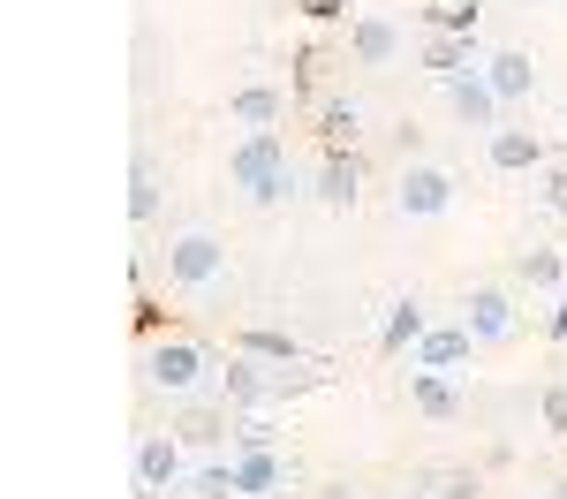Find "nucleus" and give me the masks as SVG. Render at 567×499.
<instances>
[{"instance_id": "16", "label": "nucleus", "mask_w": 567, "mask_h": 499, "mask_svg": "<svg viewBox=\"0 0 567 499\" xmlns=\"http://www.w3.org/2000/svg\"><path fill=\"white\" fill-rule=\"evenodd\" d=\"M470 349H477V333L454 318V325H432L409 356H416V371H454V363H470Z\"/></svg>"}, {"instance_id": "3", "label": "nucleus", "mask_w": 567, "mask_h": 499, "mask_svg": "<svg viewBox=\"0 0 567 499\" xmlns=\"http://www.w3.org/2000/svg\"><path fill=\"white\" fill-rule=\"evenodd\" d=\"M159 272H167V288L189 295V303H197V295H219V288H227V242H219L213 227H175Z\"/></svg>"}, {"instance_id": "20", "label": "nucleus", "mask_w": 567, "mask_h": 499, "mask_svg": "<svg viewBox=\"0 0 567 499\" xmlns=\"http://www.w3.org/2000/svg\"><path fill=\"white\" fill-rule=\"evenodd\" d=\"M159 189H167L159 159H152V152H136V159H130V220L136 227H159Z\"/></svg>"}, {"instance_id": "9", "label": "nucleus", "mask_w": 567, "mask_h": 499, "mask_svg": "<svg viewBox=\"0 0 567 499\" xmlns=\"http://www.w3.org/2000/svg\"><path fill=\"white\" fill-rule=\"evenodd\" d=\"M545 159H553L545 136L523 129V122H499V129L484 136V167H492V175H537Z\"/></svg>"}, {"instance_id": "4", "label": "nucleus", "mask_w": 567, "mask_h": 499, "mask_svg": "<svg viewBox=\"0 0 567 499\" xmlns=\"http://www.w3.org/2000/svg\"><path fill=\"white\" fill-rule=\"evenodd\" d=\"M310 371H280V363H258L243 356V349H227L219 356V402L235 408V416H250V408H272L280 394H296Z\"/></svg>"}, {"instance_id": "21", "label": "nucleus", "mask_w": 567, "mask_h": 499, "mask_svg": "<svg viewBox=\"0 0 567 499\" xmlns=\"http://www.w3.org/2000/svg\"><path fill=\"white\" fill-rule=\"evenodd\" d=\"M182 499H243V492H235V454H197Z\"/></svg>"}, {"instance_id": "32", "label": "nucleus", "mask_w": 567, "mask_h": 499, "mask_svg": "<svg viewBox=\"0 0 567 499\" xmlns=\"http://www.w3.org/2000/svg\"><path fill=\"white\" fill-rule=\"evenodd\" d=\"M136 499H175V492H136Z\"/></svg>"}, {"instance_id": "29", "label": "nucleus", "mask_w": 567, "mask_h": 499, "mask_svg": "<svg viewBox=\"0 0 567 499\" xmlns=\"http://www.w3.org/2000/svg\"><path fill=\"white\" fill-rule=\"evenodd\" d=\"M303 15H318V23H341V15H349V0H303Z\"/></svg>"}, {"instance_id": "24", "label": "nucleus", "mask_w": 567, "mask_h": 499, "mask_svg": "<svg viewBox=\"0 0 567 499\" xmlns=\"http://www.w3.org/2000/svg\"><path fill=\"white\" fill-rule=\"evenodd\" d=\"M477 0H432L424 8V31H439V39H477Z\"/></svg>"}, {"instance_id": "10", "label": "nucleus", "mask_w": 567, "mask_h": 499, "mask_svg": "<svg viewBox=\"0 0 567 499\" xmlns=\"http://www.w3.org/2000/svg\"><path fill=\"white\" fill-rule=\"evenodd\" d=\"M401 23L393 15H379V8H363V15H349V61L355 69H393L401 61Z\"/></svg>"}, {"instance_id": "30", "label": "nucleus", "mask_w": 567, "mask_h": 499, "mask_svg": "<svg viewBox=\"0 0 567 499\" xmlns=\"http://www.w3.org/2000/svg\"><path fill=\"white\" fill-rule=\"evenodd\" d=\"M545 333H553V341L567 349V295H553V311H545Z\"/></svg>"}, {"instance_id": "17", "label": "nucleus", "mask_w": 567, "mask_h": 499, "mask_svg": "<svg viewBox=\"0 0 567 499\" xmlns=\"http://www.w3.org/2000/svg\"><path fill=\"white\" fill-rule=\"evenodd\" d=\"M409 408L432 416V424H454V416H462V386H454L446 371H409Z\"/></svg>"}, {"instance_id": "18", "label": "nucleus", "mask_w": 567, "mask_h": 499, "mask_svg": "<svg viewBox=\"0 0 567 499\" xmlns=\"http://www.w3.org/2000/svg\"><path fill=\"white\" fill-rule=\"evenodd\" d=\"M560 280H567V258H560V250H545V242L515 250V288H523V295H560Z\"/></svg>"}, {"instance_id": "1", "label": "nucleus", "mask_w": 567, "mask_h": 499, "mask_svg": "<svg viewBox=\"0 0 567 499\" xmlns=\"http://www.w3.org/2000/svg\"><path fill=\"white\" fill-rule=\"evenodd\" d=\"M144 394L159 402H219V349L197 333H144Z\"/></svg>"}, {"instance_id": "26", "label": "nucleus", "mask_w": 567, "mask_h": 499, "mask_svg": "<svg viewBox=\"0 0 567 499\" xmlns=\"http://www.w3.org/2000/svg\"><path fill=\"white\" fill-rule=\"evenodd\" d=\"M272 408H250V416H235V454H258V447H272Z\"/></svg>"}, {"instance_id": "15", "label": "nucleus", "mask_w": 567, "mask_h": 499, "mask_svg": "<svg viewBox=\"0 0 567 499\" xmlns=\"http://www.w3.org/2000/svg\"><path fill=\"white\" fill-rule=\"evenodd\" d=\"M363 98L349 91H333V98H318V136H326V152H355V136H363Z\"/></svg>"}, {"instance_id": "31", "label": "nucleus", "mask_w": 567, "mask_h": 499, "mask_svg": "<svg viewBox=\"0 0 567 499\" xmlns=\"http://www.w3.org/2000/svg\"><path fill=\"white\" fill-rule=\"evenodd\" d=\"M553 499H567V477H560V485H553Z\"/></svg>"}, {"instance_id": "14", "label": "nucleus", "mask_w": 567, "mask_h": 499, "mask_svg": "<svg viewBox=\"0 0 567 499\" xmlns=\"http://www.w3.org/2000/svg\"><path fill=\"white\" fill-rule=\"evenodd\" d=\"M280 114H288V91L280 84H243L227 98V122L235 129H280Z\"/></svg>"}, {"instance_id": "23", "label": "nucleus", "mask_w": 567, "mask_h": 499, "mask_svg": "<svg viewBox=\"0 0 567 499\" xmlns=\"http://www.w3.org/2000/svg\"><path fill=\"white\" fill-rule=\"evenodd\" d=\"M424 333H432V318H424V303H416V295H401V303L386 311V325H379V349H386V356H401V349H416Z\"/></svg>"}, {"instance_id": "6", "label": "nucleus", "mask_w": 567, "mask_h": 499, "mask_svg": "<svg viewBox=\"0 0 567 499\" xmlns=\"http://www.w3.org/2000/svg\"><path fill=\"white\" fill-rule=\"evenodd\" d=\"M462 325L477 333V349L515 341V333H523V288H515V280H477V288L462 295Z\"/></svg>"}, {"instance_id": "27", "label": "nucleus", "mask_w": 567, "mask_h": 499, "mask_svg": "<svg viewBox=\"0 0 567 499\" xmlns=\"http://www.w3.org/2000/svg\"><path fill=\"white\" fill-rule=\"evenodd\" d=\"M537 408H545V424H553V432H567V386H545Z\"/></svg>"}, {"instance_id": "8", "label": "nucleus", "mask_w": 567, "mask_h": 499, "mask_svg": "<svg viewBox=\"0 0 567 499\" xmlns=\"http://www.w3.org/2000/svg\"><path fill=\"white\" fill-rule=\"evenodd\" d=\"M446 114L462 122V129H477V136H492L499 122H507V106H499V91L484 84V69H462V76H446Z\"/></svg>"}, {"instance_id": "25", "label": "nucleus", "mask_w": 567, "mask_h": 499, "mask_svg": "<svg viewBox=\"0 0 567 499\" xmlns=\"http://www.w3.org/2000/svg\"><path fill=\"white\" fill-rule=\"evenodd\" d=\"M529 197H537V212H560L567 220V159H545V167L529 175Z\"/></svg>"}, {"instance_id": "19", "label": "nucleus", "mask_w": 567, "mask_h": 499, "mask_svg": "<svg viewBox=\"0 0 567 499\" xmlns=\"http://www.w3.org/2000/svg\"><path fill=\"white\" fill-rule=\"evenodd\" d=\"M227 349H243V356H258V363H280V371H303V341H288V333H272V325H243Z\"/></svg>"}, {"instance_id": "33", "label": "nucleus", "mask_w": 567, "mask_h": 499, "mask_svg": "<svg viewBox=\"0 0 567 499\" xmlns=\"http://www.w3.org/2000/svg\"><path fill=\"white\" fill-rule=\"evenodd\" d=\"M529 8H553V0H529Z\"/></svg>"}, {"instance_id": "2", "label": "nucleus", "mask_w": 567, "mask_h": 499, "mask_svg": "<svg viewBox=\"0 0 567 499\" xmlns=\"http://www.w3.org/2000/svg\"><path fill=\"white\" fill-rule=\"evenodd\" d=\"M227 181H235V189H243V205H258V212L288 205V197H296L288 136H280V129H243L235 144H227Z\"/></svg>"}, {"instance_id": "13", "label": "nucleus", "mask_w": 567, "mask_h": 499, "mask_svg": "<svg viewBox=\"0 0 567 499\" xmlns=\"http://www.w3.org/2000/svg\"><path fill=\"white\" fill-rule=\"evenodd\" d=\"M235 492H243V499H280V492H288V461H280V447L235 454Z\"/></svg>"}, {"instance_id": "12", "label": "nucleus", "mask_w": 567, "mask_h": 499, "mask_svg": "<svg viewBox=\"0 0 567 499\" xmlns=\"http://www.w3.org/2000/svg\"><path fill=\"white\" fill-rule=\"evenodd\" d=\"M326 212H349L355 197H363V159L355 152H326V167H318V189H310Z\"/></svg>"}, {"instance_id": "28", "label": "nucleus", "mask_w": 567, "mask_h": 499, "mask_svg": "<svg viewBox=\"0 0 567 499\" xmlns=\"http://www.w3.org/2000/svg\"><path fill=\"white\" fill-rule=\"evenodd\" d=\"M439 499H477V477H462V469H446V477H439Z\"/></svg>"}, {"instance_id": "7", "label": "nucleus", "mask_w": 567, "mask_h": 499, "mask_svg": "<svg viewBox=\"0 0 567 499\" xmlns=\"http://www.w3.org/2000/svg\"><path fill=\"white\" fill-rule=\"evenodd\" d=\"M189 485V447L175 432H136V492H175Z\"/></svg>"}, {"instance_id": "22", "label": "nucleus", "mask_w": 567, "mask_h": 499, "mask_svg": "<svg viewBox=\"0 0 567 499\" xmlns=\"http://www.w3.org/2000/svg\"><path fill=\"white\" fill-rule=\"evenodd\" d=\"M416 53H424V69H432L439 84H446V76H462V69H484L477 39H439V31H424V45H416Z\"/></svg>"}, {"instance_id": "11", "label": "nucleus", "mask_w": 567, "mask_h": 499, "mask_svg": "<svg viewBox=\"0 0 567 499\" xmlns=\"http://www.w3.org/2000/svg\"><path fill=\"white\" fill-rule=\"evenodd\" d=\"M484 84L499 91V106H529L537 98V53L529 45H492L484 53Z\"/></svg>"}, {"instance_id": "5", "label": "nucleus", "mask_w": 567, "mask_h": 499, "mask_svg": "<svg viewBox=\"0 0 567 499\" xmlns=\"http://www.w3.org/2000/svg\"><path fill=\"white\" fill-rule=\"evenodd\" d=\"M454 197H462L454 167H439V159H401V175H393V212H401V220H439V212H454Z\"/></svg>"}]
</instances>
